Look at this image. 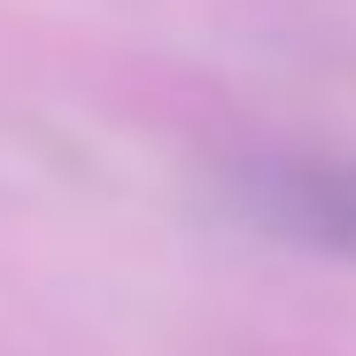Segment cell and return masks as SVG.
Instances as JSON below:
<instances>
[{"instance_id":"obj_1","label":"cell","mask_w":356,"mask_h":356,"mask_svg":"<svg viewBox=\"0 0 356 356\" xmlns=\"http://www.w3.org/2000/svg\"><path fill=\"white\" fill-rule=\"evenodd\" d=\"M241 217L271 241L356 264V163L341 155H271L241 170Z\"/></svg>"}]
</instances>
